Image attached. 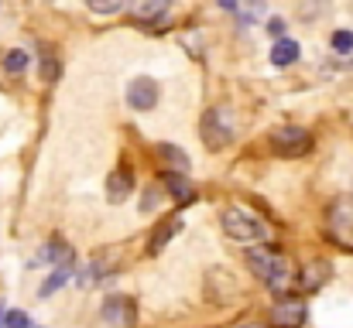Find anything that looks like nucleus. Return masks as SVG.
Returning a JSON list of instances; mask_svg holds the SVG:
<instances>
[{
  "instance_id": "f257e3e1",
  "label": "nucleus",
  "mask_w": 353,
  "mask_h": 328,
  "mask_svg": "<svg viewBox=\"0 0 353 328\" xmlns=\"http://www.w3.org/2000/svg\"><path fill=\"white\" fill-rule=\"evenodd\" d=\"M247 267H250V274H254L261 284H268L271 291H281V287L288 284V263H285V256H281L278 250H271V246H250V250H247Z\"/></svg>"
},
{
  "instance_id": "f03ea898",
  "label": "nucleus",
  "mask_w": 353,
  "mask_h": 328,
  "mask_svg": "<svg viewBox=\"0 0 353 328\" xmlns=\"http://www.w3.org/2000/svg\"><path fill=\"white\" fill-rule=\"evenodd\" d=\"M220 226L236 243H261L268 236V226L261 219H254L250 212H243V209H223L220 212Z\"/></svg>"
},
{
  "instance_id": "7ed1b4c3",
  "label": "nucleus",
  "mask_w": 353,
  "mask_h": 328,
  "mask_svg": "<svg viewBox=\"0 0 353 328\" xmlns=\"http://www.w3.org/2000/svg\"><path fill=\"white\" fill-rule=\"evenodd\" d=\"M230 140H234V123H230V116L220 107L206 109V116H203V144H206L210 151H223Z\"/></svg>"
},
{
  "instance_id": "20e7f679",
  "label": "nucleus",
  "mask_w": 353,
  "mask_h": 328,
  "mask_svg": "<svg viewBox=\"0 0 353 328\" xmlns=\"http://www.w3.org/2000/svg\"><path fill=\"white\" fill-rule=\"evenodd\" d=\"M271 144H274V151L285 154V157H302V154L312 151V133L302 130V127H281V130H274Z\"/></svg>"
},
{
  "instance_id": "39448f33",
  "label": "nucleus",
  "mask_w": 353,
  "mask_h": 328,
  "mask_svg": "<svg viewBox=\"0 0 353 328\" xmlns=\"http://www.w3.org/2000/svg\"><path fill=\"white\" fill-rule=\"evenodd\" d=\"M127 107L137 109V113H148V109L158 107V83L141 76L134 83H127Z\"/></svg>"
},
{
  "instance_id": "423d86ee",
  "label": "nucleus",
  "mask_w": 353,
  "mask_h": 328,
  "mask_svg": "<svg viewBox=\"0 0 353 328\" xmlns=\"http://www.w3.org/2000/svg\"><path fill=\"white\" fill-rule=\"evenodd\" d=\"M130 192H134L130 171H127V168H117V171L110 175V182H107V199H110V202H123Z\"/></svg>"
},
{
  "instance_id": "0eeeda50",
  "label": "nucleus",
  "mask_w": 353,
  "mask_h": 328,
  "mask_svg": "<svg viewBox=\"0 0 353 328\" xmlns=\"http://www.w3.org/2000/svg\"><path fill=\"white\" fill-rule=\"evenodd\" d=\"M154 154L168 164V171H182V175L189 171V154H185L182 147H175V144H158Z\"/></svg>"
},
{
  "instance_id": "6e6552de",
  "label": "nucleus",
  "mask_w": 353,
  "mask_h": 328,
  "mask_svg": "<svg viewBox=\"0 0 353 328\" xmlns=\"http://www.w3.org/2000/svg\"><path fill=\"white\" fill-rule=\"evenodd\" d=\"M302 318H305V305L302 301H285V305L274 308L278 328H295V325H302Z\"/></svg>"
},
{
  "instance_id": "1a4fd4ad",
  "label": "nucleus",
  "mask_w": 353,
  "mask_h": 328,
  "mask_svg": "<svg viewBox=\"0 0 353 328\" xmlns=\"http://www.w3.org/2000/svg\"><path fill=\"white\" fill-rule=\"evenodd\" d=\"M168 10V0H130V14L137 21H154Z\"/></svg>"
},
{
  "instance_id": "9d476101",
  "label": "nucleus",
  "mask_w": 353,
  "mask_h": 328,
  "mask_svg": "<svg viewBox=\"0 0 353 328\" xmlns=\"http://www.w3.org/2000/svg\"><path fill=\"white\" fill-rule=\"evenodd\" d=\"M295 58H299V41H292V38H278L274 48H271V62L285 69V65H292Z\"/></svg>"
},
{
  "instance_id": "9b49d317",
  "label": "nucleus",
  "mask_w": 353,
  "mask_h": 328,
  "mask_svg": "<svg viewBox=\"0 0 353 328\" xmlns=\"http://www.w3.org/2000/svg\"><path fill=\"white\" fill-rule=\"evenodd\" d=\"M168 192H172V199H179V202H189L192 199V185H189V178L182 175V171H168Z\"/></svg>"
},
{
  "instance_id": "f8f14e48",
  "label": "nucleus",
  "mask_w": 353,
  "mask_h": 328,
  "mask_svg": "<svg viewBox=\"0 0 353 328\" xmlns=\"http://www.w3.org/2000/svg\"><path fill=\"white\" fill-rule=\"evenodd\" d=\"M103 318L114 325H130V311H127V298H110L103 308Z\"/></svg>"
},
{
  "instance_id": "ddd939ff",
  "label": "nucleus",
  "mask_w": 353,
  "mask_h": 328,
  "mask_svg": "<svg viewBox=\"0 0 353 328\" xmlns=\"http://www.w3.org/2000/svg\"><path fill=\"white\" fill-rule=\"evenodd\" d=\"M69 277H72V267H69V260H65V263H62V267H55V270H52V277L41 284V298H48L52 291H59Z\"/></svg>"
},
{
  "instance_id": "4468645a",
  "label": "nucleus",
  "mask_w": 353,
  "mask_h": 328,
  "mask_svg": "<svg viewBox=\"0 0 353 328\" xmlns=\"http://www.w3.org/2000/svg\"><path fill=\"white\" fill-rule=\"evenodd\" d=\"M28 65H31V55H28V52H21V48H10V52L3 55V69H7V72H14V76H17V72H24Z\"/></svg>"
},
{
  "instance_id": "2eb2a0df",
  "label": "nucleus",
  "mask_w": 353,
  "mask_h": 328,
  "mask_svg": "<svg viewBox=\"0 0 353 328\" xmlns=\"http://www.w3.org/2000/svg\"><path fill=\"white\" fill-rule=\"evenodd\" d=\"M326 274H330V263H312L309 270H302V287H305V291L319 287V284L326 281Z\"/></svg>"
},
{
  "instance_id": "dca6fc26",
  "label": "nucleus",
  "mask_w": 353,
  "mask_h": 328,
  "mask_svg": "<svg viewBox=\"0 0 353 328\" xmlns=\"http://www.w3.org/2000/svg\"><path fill=\"white\" fill-rule=\"evenodd\" d=\"M175 229H179V219L161 222V226H158V232L151 236V250H161V246H165V239H172V236H175Z\"/></svg>"
},
{
  "instance_id": "f3484780",
  "label": "nucleus",
  "mask_w": 353,
  "mask_h": 328,
  "mask_svg": "<svg viewBox=\"0 0 353 328\" xmlns=\"http://www.w3.org/2000/svg\"><path fill=\"white\" fill-rule=\"evenodd\" d=\"M3 328H31V318L24 311H3Z\"/></svg>"
},
{
  "instance_id": "a211bd4d",
  "label": "nucleus",
  "mask_w": 353,
  "mask_h": 328,
  "mask_svg": "<svg viewBox=\"0 0 353 328\" xmlns=\"http://www.w3.org/2000/svg\"><path fill=\"white\" fill-rule=\"evenodd\" d=\"M90 3V10H97V14H114L123 7V0H86Z\"/></svg>"
},
{
  "instance_id": "6ab92c4d",
  "label": "nucleus",
  "mask_w": 353,
  "mask_h": 328,
  "mask_svg": "<svg viewBox=\"0 0 353 328\" xmlns=\"http://www.w3.org/2000/svg\"><path fill=\"white\" fill-rule=\"evenodd\" d=\"M45 260H69V246L65 243H48V250L41 253Z\"/></svg>"
},
{
  "instance_id": "aec40b11",
  "label": "nucleus",
  "mask_w": 353,
  "mask_h": 328,
  "mask_svg": "<svg viewBox=\"0 0 353 328\" xmlns=\"http://www.w3.org/2000/svg\"><path fill=\"white\" fill-rule=\"evenodd\" d=\"M333 48H336V52H343V55L353 52V34L350 31H336V34H333Z\"/></svg>"
},
{
  "instance_id": "412c9836",
  "label": "nucleus",
  "mask_w": 353,
  "mask_h": 328,
  "mask_svg": "<svg viewBox=\"0 0 353 328\" xmlns=\"http://www.w3.org/2000/svg\"><path fill=\"white\" fill-rule=\"evenodd\" d=\"M268 31H271L274 38H281V34H285V21H281V17H274V21L268 24Z\"/></svg>"
},
{
  "instance_id": "4be33fe9",
  "label": "nucleus",
  "mask_w": 353,
  "mask_h": 328,
  "mask_svg": "<svg viewBox=\"0 0 353 328\" xmlns=\"http://www.w3.org/2000/svg\"><path fill=\"white\" fill-rule=\"evenodd\" d=\"M216 3H220L223 10H236V7H240V0H216Z\"/></svg>"
},
{
  "instance_id": "5701e85b",
  "label": "nucleus",
  "mask_w": 353,
  "mask_h": 328,
  "mask_svg": "<svg viewBox=\"0 0 353 328\" xmlns=\"http://www.w3.org/2000/svg\"><path fill=\"white\" fill-rule=\"evenodd\" d=\"M234 328H264L261 322H240V325H234Z\"/></svg>"
},
{
  "instance_id": "b1692460",
  "label": "nucleus",
  "mask_w": 353,
  "mask_h": 328,
  "mask_svg": "<svg viewBox=\"0 0 353 328\" xmlns=\"http://www.w3.org/2000/svg\"><path fill=\"white\" fill-rule=\"evenodd\" d=\"M0 322H3V311H0Z\"/></svg>"
}]
</instances>
